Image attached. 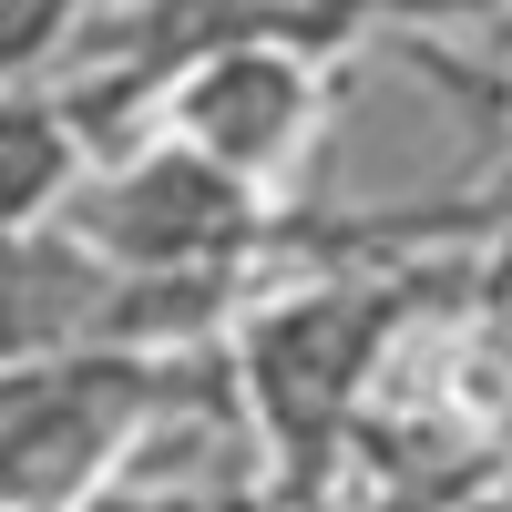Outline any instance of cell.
<instances>
[{"instance_id": "cell-1", "label": "cell", "mask_w": 512, "mask_h": 512, "mask_svg": "<svg viewBox=\"0 0 512 512\" xmlns=\"http://www.w3.org/2000/svg\"><path fill=\"white\" fill-rule=\"evenodd\" d=\"M390 287H287L267 308H246V410L267 451L287 461V482L318 472V451L338 441V410L359 400V379L379 359V338H390Z\"/></svg>"}, {"instance_id": "cell-2", "label": "cell", "mask_w": 512, "mask_h": 512, "mask_svg": "<svg viewBox=\"0 0 512 512\" xmlns=\"http://www.w3.org/2000/svg\"><path fill=\"white\" fill-rule=\"evenodd\" d=\"M93 185V134L72 123L62 93H0V246L52 236L72 216V195Z\"/></svg>"}]
</instances>
